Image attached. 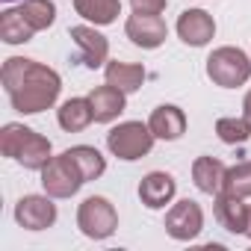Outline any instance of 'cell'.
Returning a JSON list of instances; mask_svg holds the SVG:
<instances>
[{
    "instance_id": "cell-22",
    "label": "cell",
    "mask_w": 251,
    "mask_h": 251,
    "mask_svg": "<svg viewBox=\"0 0 251 251\" xmlns=\"http://www.w3.org/2000/svg\"><path fill=\"white\" fill-rule=\"evenodd\" d=\"M21 15L27 18V24L36 30V33H42V30H48L53 21H56V6L50 3V0H21Z\"/></svg>"
},
{
    "instance_id": "cell-8",
    "label": "cell",
    "mask_w": 251,
    "mask_h": 251,
    "mask_svg": "<svg viewBox=\"0 0 251 251\" xmlns=\"http://www.w3.org/2000/svg\"><path fill=\"white\" fill-rule=\"evenodd\" d=\"M15 222L24 230H48V227H53V222H56L53 198L48 192L45 195H24L15 204Z\"/></svg>"
},
{
    "instance_id": "cell-4",
    "label": "cell",
    "mask_w": 251,
    "mask_h": 251,
    "mask_svg": "<svg viewBox=\"0 0 251 251\" xmlns=\"http://www.w3.org/2000/svg\"><path fill=\"white\" fill-rule=\"evenodd\" d=\"M207 77L222 86V89H236V86H245L248 77H251V56L233 45H225V48H216L210 56H207Z\"/></svg>"
},
{
    "instance_id": "cell-1",
    "label": "cell",
    "mask_w": 251,
    "mask_h": 251,
    "mask_svg": "<svg viewBox=\"0 0 251 251\" xmlns=\"http://www.w3.org/2000/svg\"><path fill=\"white\" fill-rule=\"evenodd\" d=\"M0 80H3L12 109L21 115H36L42 109H50L62 92V77L50 65L27 56H9L3 62Z\"/></svg>"
},
{
    "instance_id": "cell-21",
    "label": "cell",
    "mask_w": 251,
    "mask_h": 251,
    "mask_svg": "<svg viewBox=\"0 0 251 251\" xmlns=\"http://www.w3.org/2000/svg\"><path fill=\"white\" fill-rule=\"evenodd\" d=\"M33 27L21 15V9H3L0 12V39L6 45H27L33 39Z\"/></svg>"
},
{
    "instance_id": "cell-25",
    "label": "cell",
    "mask_w": 251,
    "mask_h": 251,
    "mask_svg": "<svg viewBox=\"0 0 251 251\" xmlns=\"http://www.w3.org/2000/svg\"><path fill=\"white\" fill-rule=\"evenodd\" d=\"M166 3L169 0H130L133 12H139V15H163Z\"/></svg>"
},
{
    "instance_id": "cell-15",
    "label": "cell",
    "mask_w": 251,
    "mask_h": 251,
    "mask_svg": "<svg viewBox=\"0 0 251 251\" xmlns=\"http://www.w3.org/2000/svg\"><path fill=\"white\" fill-rule=\"evenodd\" d=\"M245 198L239 195H230V192H219L216 195V204H213V213H216V222L230 230V233H245V219H248V204H242Z\"/></svg>"
},
{
    "instance_id": "cell-27",
    "label": "cell",
    "mask_w": 251,
    "mask_h": 251,
    "mask_svg": "<svg viewBox=\"0 0 251 251\" xmlns=\"http://www.w3.org/2000/svg\"><path fill=\"white\" fill-rule=\"evenodd\" d=\"M245 236L251 239V204H248V219H245Z\"/></svg>"
},
{
    "instance_id": "cell-18",
    "label": "cell",
    "mask_w": 251,
    "mask_h": 251,
    "mask_svg": "<svg viewBox=\"0 0 251 251\" xmlns=\"http://www.w3.org/2000/svg\"><path fill=\"white\" fill-rule=\"evenodd\" d=\"M103 74H106V83L118 86L121 92H127V95L139 92L142 83H145V68L136 65V62H118V59H112V62L103 65Z\"/></svg>"
},
{
    "instance_id": "cell-11",
    "label": "cell",
    "mask_w": 251,
    "mask_h": 251,
    "mask_svg": "<svg viewBox=\"0 0 251 251\" xmlns=\"http://www.w3.org/2000/svg\"><path fill=\"white\" fill-rule=\"evenodd\" d=\"M177 36H180V42L189 45V48H204V45H210L213 36H216V21H213V15L204 12V9H186V12H180V18H177Z\"/></svg>"
},
{
    "instance_id": "cell-28",
    "label": "cell",
    "mask_w": 251,
    "mask_h": 251,
    "mask_svg": "<svg viewBox=\"0 0 251 251\" xmlns=\"http://www.w3.org/2000/svg\"><path fill=\"white\" fill-rule=\"evenodd\" d=\"M6 3H21V0H6Z\"/></svg>"
},
{
    "instance_id": "cell-7",
    "label": "cell",
    "mask_w": 251,
    "mask_h": 251,
    "mask_svg": "<svg viewBox=\"0 0 251 251\" xmlns=\"http://www.w3.org/2000/svg\"><path fill=\"white\" fill-rule=\"evenodd\" d=\"M201 227H204V210H201L198 201L183 198V201L169 207V213H166V233L172 239L189 242V239H195L201 233Z\"/></svg>"
},
{
    "instance_id": "cell-14",
    "label": "cell",
    "mask_w": 251,
    "mask_h": 251,
    "mask_svg": "<svg viewBox=\"0 0 251 251\" xmlns=\"http://www.w3.org/2000/svg\"><path fill=\"white\" fill-rule=\"evenodd\" d=\"M148 127H151V133L157 139L175 142V139H180L186 133V112L180 106H175V103H160L148 118Z\"/></svg>"
},
{
    "instance_id": "cell-2",
    "label": "cell",
    "mask_w": 251,
    "mask_h": 251,
    "mask_svg": "<svg viewBox=\"0 0 251 251\" xmlns=\"http://www.w3.org/2000/svg\"><path fill=\"white\" fill-rule=\"evenodd\" d=\"M0 151L3 157L15 160L18 166L30 169V172H42L48 166V160L53 157V145L50 139H45L42 133H36L27 124H3L0 130Z\"/></svg>"
},
{
    "instance_id": "cell-9",
    "label": "cell",
    "mask_w": 251,
    "mask_h": 251,
    "mask_svg": "<svg viewBox=\"0 0 251 251\" xmlns=\"http://www.w3.org/2000/svg\"><path fill=\"white\" fill-rule=\"evenodd\" d=\"M124 33H127V39L136 48L154 50V48H160L166 42L169 27H166V21L160 15H139V12H133L127 21H124Z\"/></svg>"
},
{
    "instance_id": "cell-24",
    "label": "cell",
    "mask_w": 251,
    "mask_h": 251,
    "mask_svg": "<svg viewBox=\"0 0 251 251\" xmlns=\"http://www.w3.org/2000/svg\"><path fill=\"white\" fill-rule=\"evenodd\" d=\"M225 192L239 195V198H251V160L236 163L233 169H227V177H225Z\"/></svg>"
},
{
    "instance_id": "cell-16",
    "label": "cell",
    "mask_w": 251,
    "mask_h": 251,
    "mask_svg": "<svg viewBox=\"0 0 251 251\" xmlns=\"http://www.w3.org/2000/svg\"><path fill=\"white\" fill-rule=\"evenodd\" d=\"M225 177H227V166L216 157H198L192 163V180L204 195H219L225 189Z\"/></svg>"
},
{
    "instance_id": "cell-12",
    "label": "cell",
    "mask_w": 251,
    "mask_h": 251,
    "mask_svg": "<svg viewBox=\"0 0 251 251\" xmlns=\"http://www.w3.org/2000/svg\"><path fill=\"white\" fill-rule=\"evenodd\" d=\"M86 98H89V103H92V115H95L98 124H109V121H115L124 109H127V92H121V89L112 86V83L95 86Z\"/></svg>"
},
{
    "instance_id": "cell-19",
    "label": "cell",
    "mask_w": 251,
    "mask_h": 251,
    "mask_svg": "<svg viewBox=\"0 0 251 251\" xmlns=\"http://www.w3.org/2000/svg\"><path fill=\"white\" fill-rule=\"evenodd\" d=\"M74 12L95 27H106L121 15V0H74Z\"/></svg>"
},
{
    "instance_id": "cell-20",
    "label": "cell",
    "mask_w": 251,
    "mask_h": 251,
    "mask_svg": "<svg viewBox=\"0 0 251 251\" xmlns=\"http://www.w3.org/2000/svg\"><path fill=\"white\" fill-rule=\"evenodd\" d=\"M65 154H68V160L80 169V175H83L86 183H89V180H98V177L106 172L103 154H100L98 148H92V145H74V148H68Z\"/></svg>"
},
{
    "instance_id": "cell-17",
    "label": "cell",
    "mask_w": 251,
    "mask_h": 251,
    "mask_svg": "<svg viewBox=\"0 0 251 251\" xmlns=\"http://www.w3.org/2000/svg\"><path fill=\"white\" fill-rule=\"evenodd\" d=\"M56 121H59V127H62L65 133H80V130H86L89 124L95 121L89 98H68L65 103H59Z\"/></svg>"
},
{
    "instance_id": "cell-26",
    "label": "cell",
    "mask_w": 251,
    "mask_h": 251,
    "mask_svg": "<svg viewBox=\"0 0 251 251\" xmlns=\"http://www.w3.org/2000/svg\"><path fill=\"white\" fill-rule=\"evenodd\" d=\"M242 118L248 121V127H251V89H248L245 98H242Z\"/></svg>"
},
{
    "instance_id": "cell-3",
    "label": "cell",
    "mask_w": 251,
    "mask_h": 251,
    "mask_svg": "<svg viewBox=\"0 0 251 251\" xmlns=\"http://www.w3.org/2000/svg\"><path fill=\"white\" fill-rule=\"evenodd\" d=\"M154 139L157 136L151 133L148 124H142V121H121L106 133V148H109L112 157H118L124 163H136L145 154H151Z\"/></svg>"
},
{
    "instance_id": "cell-5",
    "label": "cell",
    "mask_w": 251,
    "mask_h": 251,
    "mask_svg": "<svg viewBox=\"0 0 251 251\" xmlns=\"http://www.w3.org/2000/svg\"><path fill=\"white\" fill-rule=\"evenodd\" d=\"M77 227L89 239H109L118 227V213L112 201L103 195H89L77 207Z\"/></svg>"
},
{
    "instance_id": "cell-10",
    "label": "cell",
    "mask_w": 251,
    "mask_h": 251,
    "mask_svg": "<svg viewBox=\"0 0 251 251\" xmlns=\"http://www.w3.org/2000/svg\"><path fill=\"white\" fill-rule=\"evenodd\" d=\"M71 42L77 45L80 59H83L86 68H100V65H106L109 42H106V36L98 33L92 24H77V27H71Z\"/></svg>"
},
{
    "instance_id": "cell-13",
    "label": "cell",
    "mask_w": 251,
    "mask_h": 251,
    "mask_svg": "<svg viewBox=\"0 0 251 251\" xmlns=\"http://www.w3.org/2000/svg\"><path fill=\"white\" fill-rule=\"evenodd\" d=\"M175 192H177V183L169 172H148L139 180V198L148 210H163L166 204L175 201Z\"/></svg>"
},
{
    "instance_id": "cell-23",
    "label": "cell",
    "mask_w": 251,
    "mask_h": 251,
    "mask_svg": "<svg viewBox=\"0 0 251 251\" xmlns=\"http://www.w3.org/2000/svg\"><path fill=\"white\" fill-rule=\"evenodd\" d=\"M216 133H219V139L225 142V145H242V142H248L251 139V127H248V121L239 115H222L219 121H216Z\"/></svg>"
},
{
    "instance_id": "cell-6",
    "label": "cell",
    "mask_w": 251,
    "mask_h": 251,
    "mask_svg": "<svg viewBox=\"0 0 251 251\" xmlns=\"http://www.w3.org/2000/svg\"><path fill=\"white\" fill-rule=\"evenodd\" d=\"M83 183H86V180H83L80 169L68 160L65 151H62L59 157H50L48 166L42 169V186H45V192H48L50 198H71V195L80 192Z\"/></svg>"
}]
</instances>
